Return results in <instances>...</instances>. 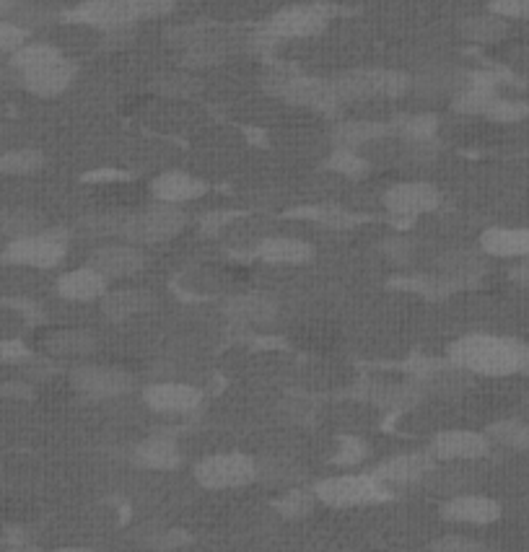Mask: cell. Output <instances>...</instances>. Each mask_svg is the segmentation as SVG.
<instances>
[{"label": "cell", "mask_w": 529, "mask_h": 552, "mask_svg": "<svg viewBox=\"0 0 529 552\" xmlns=\"http://www.w3.org/2000/svg\"><path fill=\"white\" fill-rule=\"evenodd\" d=\"M340 102H366V99H400L413 91V76L395 68H356L332 78Z\"/></svg>", "instance_id": "cell-5"}, {"label": "cell", "mask_w": 529, "mask_h": 552, "mask_svg": "<svg viewBox=\"0 0 529 552\" xmlns=\"http://www.w3.org/2000/svg\"><path fill=\"white\" fill-rule=\"evenodd\" d=\"M395 135V127L392 122H379V120H340L332 127V146L338 148H353V151H361L364 146L371 143H379L384 138H392Z\"/></svg>", "instance_id": "cell-22"}, {"label": "cell", "mask_w": 529, "mask_h": 552, "mask_svg": "<svg viewBox=\"0 0 529 552\" xmlns=\"http://www.w3.org/2000/svg\"><path fill=\"white\" fill-rule=\"evenodd\" d=\"M498 96V78L493 73H470L467 83L452 96V109L459 115L485 117Z\"/></svg>", "instance_id": "cell-21"}, {"label": "cell", "mask_w": 529, "mask_h": 552, "mask_svg": "<svg viewBox=\"0 0 529 552\" xmlns=\"http://www.w3.org/2000/svg\"><path fill=\"white\" fill-rule=\"evenodd\" d=\"M229 42L221 37H213V34H205L200 42H195L192 47H187L182 52V65L187 70H205L213 68V65H221L226 58H229Z\"/></svg>", "instance_id": "cell-32"}, {"label": "cell", "mask_w": 529, "mask_h": 552, "mask_svg": "<svg viewBox=\"0 0 529 552\" xmlns=\"http://www.w3.org/2000/svg\"><path fill=\"white\" fill-rule=\"evenodd\" d=\"M58 55H63V52H60L55 45H50V42H26V45H21L19 50L11 52L8 65H11L13 73L19 76V73L37 68V65L47 63V60L52 58H58Z\"/></svg>", "instance_id": "cell-39"}, {"label": "cell", "mask_w": 529, "mask_h": 552, "mask_svg": "<svg viewBox=\"0 0 529 552\" xmlns=\"http://www.w3.org/2000/svg\"><path fill=\"white\" fill-rule=\"evenodd\" d=\"M29 356V350L16 340H0V361H21Z\"/></svg>", "instance_id": "cell-54"}, {"label": "cell", "mask_w": 529, "mask_h": 552, "mask_svg": "<svg viewBox=\"0 0 529 552\" xmlns=\"http://www.w3.org/2000/svg\"><path fill=\"white\" fill-rule=\"evenodd\" d=\"M395 127V135H400L405 143H413V140H436L439 135V117L436 115H402L392 122Z\"/></svg>", "instance_id": "cell-38"}, {"label": "cell", "mask_w": 529, "mask_h": 552, "mask_svg": "<svg viewBox=\"0 0 529 552\" xmlns=\"http://www.w3.org/2000/svg\"><path fill=\"white\" fill-rule=\"evenodd\" d=\"M441 205V192L431 182H400L384 192V208L395 218H418L434 213Z\"/></svg>", "instance_id": "cell-13"}, {"label": "cell", "mask_w": 529, "mask_h": 552, "mask_svg": "<svg viewBox=\"0 0 529 552\" xmlns=\"http://www.w3.org/2000/svg\"><path fill=\"white\" fill-rule=\"evenodd\" d=\"M366 454H369L366 441H361L358 436H340L338 451H335L332 462L338 464V467H356V464L364 462Z\"/></svg>", "instance_id": "cell-46"}, {"label": "cell", "mask_w": 529, "mask_h": 552, "mask_svg": "<svg viewBox=\"0 0 529 552\" xmlns=\"http://www.w3.org/2000/svg\"><path fill=\"white\" fill-rule=\"evenodd\" d=\"M146 547H151V550H179V547H187L192 545V537L187 532H182V529H161V532H153L151 537H148L146 542H143Z\"/></svg>", "instance_id": "cell-48"}, {"label": "cell", "mask_w": 529, "mask_h": 552, "mask_svg": "<svg viewBox=\"0 0 529 552\" xmlns=\"http://www.w3.org/2000/svg\"><path fill=\"white\" fill-rule=\"evenodd\" d=\"M208 192V182L190 172H182V169H172V172H164L151 182V195L153 200L159 203H172V205H185L198 200Z\"/></svg>", "instance_id": "cell-20"}, {"label": "cell", "mask_w": 529, "mask_h": 552, "mask_svg": "<svg viewBox=\"0 0 529 552\" xmlns=\"http://www.w3.org/2000/svg\"><path fill=\"white\" fill-rule=\"evenodd\" d=\"M45 166V153L37 148H13L0 153V174L3 177H29Z\"/></svg>", "instance_id": "cell-35"}, {"label": "cell", "mask_w": 529, "mask_h": 552, "mask_svg": "<svg viewBox=\"0 0 529 552\" xmlns=\"http://www.w3.org/2000/svg\"><path fill=\"white\" fill-rule=\"evenodd\" d=\"M480 249L488 257L524 260L529 257V229H488L480 236Z\"/></svg>", "instance_id": "cell-29"}, {"label": "cell", "mask_w": 529, "mask_h": 552, "mask_svg": "<svg viewBox=\"0 0 529 552\" xmlns=\"http://www.w3.org/2000/svg\"><path fill=\"white\" fill-rule=\"evenodd\" d=\"M255 257L268 265L296 267L314 260V247L309 242L294 239V236H268L257 244Z\"/></svg>", "instance_id": "cell-24"}, {"label": "cell", "mask_w": 529, "mask_h": 552, "mask_svg": "<svg viewBox=\"0 0 529 552\" xmlns=\"http://www.w3.org/2000/svg\"><path fill=\"white\" fill-rule=\"evenodd\" d=\"M441 516L452 524H472L485 527L501 519V506L493 498L480 493H457L449 495L447 503L441 506Z\"/></svg>", "instance_id": "cell-17"}, {"label": "cell", "mask_w": 529, "mask_h": 552, "mask_svg": "<svg viewBox=\"0 0 529 552\" xmlns=\"http://www.w3.org/2000/svg\"><path fill=\"white\" fill-rule=\"evenodd\" d=\"M325 169L332 174H340V177L361 179L369 174L371 164H369V159H364V156H361L358 151H353V148L332 146V153L327 156V161H325Z\"/></svg>", "instance_id": "cell-37"}, {"label": "cell", "mask_w": 529, "mask_h": 552, "mask_svg": "<svg viewBox=\"0 0 529 552\" xmlns=\"http://www.w3.org/2000/svg\"><path fill=\"white\" fill-rule=\"evenodd\" d=\"M203 83L198 78L187 73V70H177V73H164L153 81V91L166 99H190V96L200 94Z\"/></svg>", "instance_id": "cell-40"}, {"label": "cell", "mask_w": 529, "mask_h": 552, "mask_svg": "<svg viewBox=\"0 0 529 552\" xmlns=\"http://www.w3.org/2000/svg\"><path fill=\"white\" fill-rule=\"evenodd\" d=\"M205 34L208 32H205L203 26H195V24L174 26V29H169V32H166V42H169L172 47H177L179 52H185L187 47H192L195 42H200Z\"/></svg>", "instance_id": "cell-50"}, {"label": "cell", "mask_w": 529, "mask_h": 552, "mask_svg": "<svg viewBox=\"0 0 529 552\" xmlns=\"http://www.w3.org/2000/svg\"><path fill=\"white\" fill-rule=\"evenodd\" d=\"M262 89L281 102L314 109L322 115H338L343 107L338 91L332 86V78L327 81V78L296 76V73H286V70H273L262 78Z\"/></svg>", "instance_id": "cell-3"}, {"label": "cell", "mask_w": 529, "mask_h": 552, "mask_svg": "<svg viewBox=\"0 0 529 552\" xmlns=\"http://www.w3.org/2000/svg\"><path fill=\"white\" fill-rule=\"evenodd\" d=\"M148 410L159 415H190L203 405V392L185 381H153L141 392Z\"/></svg>", "instance_id": "cell-12"}, {"label": "cell", "mask_w": 529, "mask_h": 552, "mask_svg": "<svg viewBox=\"0 0 529 552\" xmlns=\"http://www.w3.org/2000/svg\"><path fill=\"white\" fill-rule=\"evenodd\" d=\"M174 6H177L174 0H83L65 13V21L112 32L141 21L164 19L174 11Z\"/></svg>", "instance_id": "cell-2"}, {"label": "cell", "mask_w": 529, "mask_h": 552, "mask_svg": "<svg viewBox=\"0 0 529 552\" xmlns=\"http://www.w3.org/2000/svg\"><path fill=\"white\" fill-rule=\"evenodd\" d=\"M156 306V296L146 288H115L99 299V309L109 322H125L130 317L146 314Z\"/></svg>", "instance_id": "cell-23"}, {"label": "cell", "mask_w": 529, "mask_h": 552, "mask_svg": "<svg viewBox=\"0 0 529 552\" xmlns=\"http://www.w3.org/2000/svg\"><path fill=\"white\" fill-rule=\"evenodd\" d=\"M45 348L58 358H83L96 350V337L86 330H58L47 337Z\"/></svg>", "instance_id": "cell-33"}, {"label": "cell", "mask_w": 529, "mask_h": 552, "mask_svg": "<svg viewBox=\"0 0 529 552\" xmlns=\"http://www.w3.org/2000/svg\"><path fill=\"white\" fill-rule=\"evenodd\" d=\"M68 231L65 229H42L37 234L11 239L3 249V260L11 265L37 267V270H52L65 260L68 254Z\"/></svg>", "instance_id": "cell-7"}, {"label": "cell", "mask_w": 529, "mask_h": 552, "mask_svg": "<svg viewBox=\"0 0 529 552\" xmlns=\"http://www.w3.org/2000/svg\"><path fill=\"white\" fill-rule=\"evenodd\" d=\"M421 483H426L428 488L436 490V493L457 495L462 493V490L470 488L472 477L467 475L465 467H449V470H439V467H434V470L423 477Z\"/></svg>", "instance_id": "cell-42"}, {"label": "cell", "mask_w": 529, "mask_h": 552, "mask_svg": "<svg viewBox=\"0 0 529 552\" xmlns=\"http://www.w3.org/2000/svg\"><path fill=\"white\" fill-rule=\"evenodd\" d=\"M529 115V104L519 102V99H506V96L498 94L493 99V104L485 112V120L501 122V125H509V122H519Z\"/></svg>", "instance_id": "cell-45"}, {"label": "cell", "mask_w": 529, "mask_h": 552, "mask_svg": "<svg viewBox=\"0 0 529 552\" xmlns=\"http://www.w3.org/2000/svg\"><path fill=\"white\" fill-rule=\"evenodd\" d=\"M511 280L519 283V286H529V257L524 262H519L517 267H511Z\"/></svg>", "instance_id": "cell-55"}, {"label": "cell", "mask_w": 529, "mask_h": 552, "mask_svg": "<svg viewBox=\"0 0 529 552\" xmlns=\"http://www.w3.org/2000/svg\"><path fill=\"white\" fill-rule=\"evenodd\" d=\"M418 384L423 387V392L439 394V397H457L472 384V374L465 368L454 366L452 361L431 363L418 374Z\"/></svg>", "instance_id": "cell-25"}, {"label": "cell", "mask_w": 529, "mask_h": 552, "mask_svg": "<svg viewBox=\"0 0 529 552\" xmlns=\"http://www.w3.org/2000/svg\"><path fill=\"white\" fill-rule=\"evenodd\" d=\"M423 387L415 384H389V381H371L361 387V397L371 405L384 407V410H408L423 400Z\"/></svg>", "instance_id": "cell-26"}, {"label": "cell", "mask_w": 529, "mask_h": 552, "mask_svg": "<svg viewBox=\"0 0 529 552\" xmlns=\"http://www.w3.org/2000/svg\"><path fill=\"white\" fill-rule=\"evenodd\" d=\"M327 24H330V11L325 6H291L270 16L262 32L281 45L286 39L317 37L319 32H325Z\"/></svg>", "instance_id": "cell-10"}, {"label": "cell", "mask_w": 529, "mask_h": 552, "mask_svg": "<svg viewBox=\"0 0 529 552\" xmlns=\"http://www.w3.org/2000/svg\"><path fill=\"white\" fill-rule=\"evenodd\" d=\"M192 475H195L200 488L205 490H234L255 483L257 477H260V467L249 454L224 451V454L200 459Z\"/></svg>", "instance_id": "cell-8"}, {"label": "cell", "mask_w": 529, "mask_h": 552, "mask_svg": "<svg viewBox=\"0 0 529 552\" xmlns=\"http://www.w3.org/2000/svg\"><path fill=\"white\" fill-rule=\"evenodd\" d=\"M436 267L457 288L472 286L485 275L483 257L478 252H472V249H452V252L441 254L439 260H436Z\"/></svg>", "instance_id": "cell-27"}, {"label": "cell", "mask_w": 529, "mask_h": 552, "mask_svg": "<svg viewBox=\"0 0 529 552\" xmlns=\"http://www.w3.org/2000/svg\"><path fill=\"white\" fill-rule=\"evenodd\" d=\"M78 65L65 55L47 60V63L37 65V68L19 73V81L29 94L42 96V99H52V96H60L63 91L71 89V83L76 81Z\"/></svg>", "instance_id": "cell-14"}, {"label": "cell", "mask_w": 529, "mask_h": 552, "mask_svg": "<svg viewBox=\"0 0 529 552\" xmlns=\"http://www.w3.org/2000/svg\"><path fill=\"white\" fill-rule=\"evenodd\" d=\"M488 11L504 16L506 21H529V0H491Z\"/></svg>", "instance_id": "cell-51"}, {"label": "cell", "mask_w": 529, "mask_h": 552, "mask_svg": "<svg viewBox=\"0 0 529 552\" xmlns=\"http://www.w3.org/2000/svg\"><path fill=\"white\" fill-rule=\"evenodd\" d=\"M16 8V0H0V13H8Z\"/></svg>", "instance_id": "cell-56"}, {"label": "cell", "mask_w": 529, "mask_h": 552, "mask_svg": "<svg viewBox=\"0 0 529 552\" xmlns=\"http://www.w3.org/2000/svg\"><path fill=\"white\" fill-rule=\"evenodd\" d=\"M488 436L493 438V444L509 446L517 451H529V423L524 420H501L488 428Z\"/></svg>", "instance_id": "cell-43"}, {"label": "cell", "mask_w": 529, "mask_h": 552, "mask_svg": "<svg viewBox=\"0 0 529 552\" xmlns=\"http://www.w3.org/2000/svg\"><path fill=\"white\" fill-rule=\"evenodd\" d=\"M89 265L107 280H128L146 267V254L138 244L130 242L102 244L89 254Z\"/></svg>", "instance_id": "cell-15"}, {"label": "cell", "mask_w": 529, "mask_h": 552, "mask_svg": "<svg viewBox=\"0 0 529 552\" xmlns=\"http://www.w3.org/2000/svg\"><path fill=\"white\" fill-rule=\"evenodd\" d=\"M71 384L91 400H115L138 389L135 376L115 366H76L71 371Z\"/></svg>", "instance_id": "cell-9"}, {"label": "cell", "mask_w": 529, "mask_h": 552, "mask_svg": "<svg viewBox=\"0 0 529 552\" xmlns=\"http://www.w3.org/2000/svg\"><path fill=\"white\" fill-rule=\"evenodd\" d=\"M317 503L319 501L312 488L306 490V488H296V485H291V488H286L278 498H275L273 508L283 516V519H306V516L312 514Z\"/></svg>", "instance_id": "cell-36"}, {"label": "cell", "mask_w": 529, "mask_h": 552, "mask_svg": "<svg viewBox=\"0 0 529 552\" xmlns=\"http://www.w3.org/2000/svg\"><path fill=\"white\" fill-rule=\"evenodd\" d=\"M296 216H306L312 218V221L322 223V226H327V229H353V226H358V223H364V218L356 216V213H348V210L343 208H335V205H330V208H306V210H296Z\"/></svg>", "instance_id": "cell-44"}, {"label": "cell", "mask_w": 529, "mask_h": 552, "mask_svg": "<svg viewBox=\"0 0 529 552\" xmlns=\"http://www.w3.org/2000/svg\"><path fill=\"white\" fill-rule=\"evenodd\" d=\"M491 449L493 438L488 433L467 431V428L436 433L428 444V451L436 462H478V459L488 457Z\"/></svg>", "instance_id": "cell-11"}, {"label": "cell", "mask_w": 529, "mask_h": 552, "mask_svg": "<svg viewBox=\"0 0 529 552\" xmlns=\"http://www.w3.org/2000/svg\"><path fill=\"white\" fill-rule=\"evenodd\" d=\"M257 467H260V477L257 480H268V483L281 485V488L299 485L306 477L299 464L288 462V459H265V462H257Z\"/></svg>", "instance_id": "cell-41"}, {"label": "cell", "mask_w": 529, "mask_h": 552, "mask_svg": "<svg viewBox=\"0 0 529 552\" xmlns=\"http://www.w3.org/2000/svg\"><path fill=\"white\" fill-rule=\"evenodd\" d=\"M459 34L467 39V42H475V45H496L509 34V21L498 13H475V16H467L459 24Z\"/></svg>", "instance_id": "cell-31"}, {"label": "cell", "mask_w": 529, "mask_h": 552, "mask_svg": "<svg viewBox=\"0 0 529 552\" xmlns=\"http://www.w3.org/2000/svg\"><path fill=\"white\" fill-rule=\"evenodd\" d=\"M187 213L182 205L172 203H156L148 205L146 210L138 213H125L120 223V239L122 242L138 244V247H153V244L172 242L174 236H179L187 229Z\"/></svg>", "instance_id": "cell-4"}, {"label": "cell", "mask_w": 529, "mask_h": 552, "mask_svg": "<svg viewBox=\"0 0 529 552\" xmlns=\"http://www.w3.org/2000/svg\"><path fill=\"white\" fill-rule=\"evenodd\" d=\"M133 462L143 470H159L169 472L177 470L182 464V454H179V446L174 438L169 436H151L146 438L143 444H138L133 449Z\"/></svg>", "instance_id": "cell-28"}, {"label": "cell", "mask_w": 529, "mask_h": 552, "mask_svg": "<svg viewBox=\"0 0 529 552\" xmlns=\"http://www.w3.org/2000/svg\"><path fill=\"white\" fill-rule=\"evenodd\" d=\"M428 550L436 552H470V550H485L483 542L472 540V537H462V534H444L439 540L428 545Z\"/></svg>", "instance_id": "cell-49"}, {"label": "cell", "mask_w": 529, "mask_h": 552, "mask_svg": "<svg viewBox=\"0 0 529 552\" xmlns=\"http://www.w3.org/2000/svg\"><path fill=\"white\" fill-rule=\"evenodd\" d=\"M527 350L529 343L514 337L475 332L449 345V361L472 376L527 374Z\"/></svg>", "instance_id": "cell-1"}, {"label": "cell", "mask_w": 529, "mask_h": 552, "mask_svg": "<svg viewBox=\"0 0 529 552\" xmlns=\"http://www.w3.org/2000/svg\"><path fill=\"white\" fill-rule=\"evenodd\" d=\"M45 216L32 208H6L0 210V239H19V236L37 234L45 229Z\"/></svg>", "instance_id": "cell-34"}, {"label": "cell", "mask_w": 529, "mask_h": 552, "mask_svg": "<svg viewBox=\"0 0 529 552\" xmlns=\"http://www.w3.org/2000/svg\"><path fill=\"white\" fill-rule=\"evenodd\" d=\"M29 34H32V29H26L19 21L0 19V55H11V52L19 50L21 45H26V42H29Z\"/></svg>", "instance_id": "cell-47"}, {"label": "cell", "mask_w": 529, "mask_h": 552, "mask_svg": "<svg viewBox=\"0 0 529 552\" xmlns=\"http://www.w3.org/2000/svg\"><path fill=\"white\" fill-rule=\"evenodd\" d=\"M234 218V213H224V210H216V213H208V216L200 218V231L208 236H216L218 231L224 229L226 223Z\"/></svg>", "instance_id": "cell-53"}, {"label": "cell", "mask_w": 529, "mask_h": 552, "mask_svg": "<svg viewBox=\"0 0 529 552\" xmlns=\"http://www.w3.org/2000/svg\"><path fill=\"white\" fill-rule=\"evenodd\" d=\"M384 254H387L389 260H395L397 265H405V262L413 260V254H415V242L413 239H387V242L382 244Z\"/></svg>", "instance_id": "cell-52"}, {"label": "cell", "mask_w": 529, "mask_h": 552, "mask_svg": "<svg viewBox=\"0 0 529 552\" xmlns=\"http://www.w3.org/2000/svg\"><path fill=\"white\" fill-rule=\"evenodd\" d=\"M470 73L449 65H434L413 78V89L426 96H454L467 83Z\"/></svg>", "instance_id": "cell-30"}, {"label": "cell", "mask_w": 529, "mask_h": 552, "mask_svg": "<svg viewBox=\"0 0 529 552\" xmlns=\"http://www.w3.org/2000/svg\"><path fill=\"white\" fill-rule=\"evenodd\" d=\"M224 314L236 324H268L278 317V299L270 293L247 291L236 293L224 301Z\"/></svg>", "instance_id": "cell-18"}, {"label": "cell", "mask_w": 529, "mask_h": 552, "mask_svg": "<svg viewBox=\"0 0 529 552\" xmlns=\"http://www.w3.org/2000/svg\"><path fill=\"white\" fill-rule=\"evenodd\" d=\"M319 503L330 508H356L382 503L392 498V488L379 480L374 472H351V475H335L312 485Z\"/></svg>", "instance_id": "cell-6"}, {"label": "cell", "mask_w": 529, "mask_h": 552, "mask_svg": "<svg viewBox=\"0 0 529 552\" xmlns=\"http://www.w3.org/2000/svg\"><path fill=\"white\" fill-rule=\"evenodd\" d=\"M434 467L436 459L431 457V451L426 449L395 454V457L379 462L371 472H374L387 488H402V485H418Z\"/></svg>", "instance_id": "cell-16"}, {"label": "cell", "mask_w": 529, "mask_h": 552, "mask_svg": "<svg viewBox=\"0 0 529 552\" xmlns=\"http://www.w3.org/2000/svg\"><path fill=\"white\" fill-rule=\"evenodd\" d=\"M55 291L65 301L89 304V301H99L109 291V280L96 267L83 265L60 275L58 283H55Z\"/></svg>", "instance_id": "cell-19"}]
</instances>
